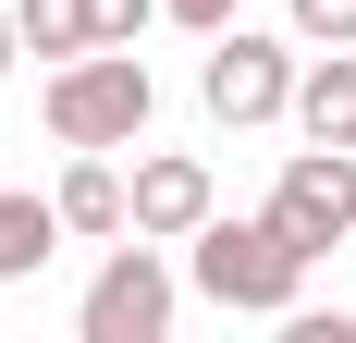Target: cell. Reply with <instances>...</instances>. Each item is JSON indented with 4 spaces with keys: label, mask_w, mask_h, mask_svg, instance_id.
<instances>
[{
    "label": "cell",
    "mask_w": 356,
    "mask_h": 343,
    "mask_svg": "<svg viewBox=\"0 0 356 343\" xmlns=\"http://www.w3.org/2000/svg\"><path fill=\"white\" fill-rule=\"evenodd\" d=\"M307 270H320V258H307L270 208H258V221L209 208V221L184 233V282H197L221 319H283V307H307Z\"/></svg>",
    "instance_id": "cell-1"
},
{
    "label": "cell",
    "mask_w": 356,
    "mask_h": 343,
    "mask_svg": "<svg viewBox=\"0 0 356 343\" xmlns=\"http://www.w3.org/2000/svg\"><path fill=\"white\" fill-rule=\"evenodd\" d=\"M37 110H49V147H136L160 123V74L136 49H74V62H49Z\"/></svg>",
    "instance_id": "cell-2"
},
{
    "label": "cell",
    "mask_w": 356,
    "mask_h": 343,
    "mask_svg": "<svg viewBox=\"0 0 356 343\" xmlns=\"http://www.w3.org/2000/svg\"><path fill=\"white\" fill-rule=\"evenodd\" d=\"M184 307V270H172V245L160 233H111L99 282H86V307H74V331L86 343H160Z\"/></svg>",
    "instance_id": "cell-3"
},
{
    "label": "cell",
    "mask_w": 356,
    "mask_h": 343,
    "mask_svg": "<svg viewBox=\"0 0 356 343\" xmlns=\"http://www.w3.org/2000/svg\"><path fill=\"white\" fill-rule=\"evenodd\" d=\"M197 110L234 123V135H246V123H283L295 110V37H258L246 12H234V25L209 37V62H197Z\"/></svg>",
    "instance_id": "cell-4"
},
{
    "label": "cell",
    "mask_w": 356,
    "mask_h": 343,
    "mask_svg": "<svg viewBox=\"0 0 356 343\" xmlns=\"http://www.w3.org/2000/svg\"><path fill=\"white\" fill-rule=\"evenodd\" d=\"M270 221H283L307 258L356 245V147H295V160L270 172Z\"/></svg>",
    "instance_id": "cell-5"
},
{
    "label": "cell",
    "mask_w": 356,
    "mask_h": 343,
    "mask_svg": "<svg viewBox=\"0 0 356 343\" xmlns=\"http://www.w3.org/2000/svg\"><path fill=\"white\" fill-rule=\"evenodd\" d=\"M123 196H136V233L184 245V233L221 208V184H209V160H197V147H147V160L123 172Z\"/></svg>",
    "instance_id": "cell-6"
},
{
    "label": "cell",
    "mask_w": 356,
    "mask_h": 343,
    "mask_svg": "<svg viewBox=\"0 0 356 343\" xmlns=\"http://www.w3.org/2000/svg\"><path fill=\"white\" fill-rule=\"evenodd\" d=\"M49 196H62V233H86V245L136 233V196H123V160H111V147H74Z\"/></svg>",
    "instance_id": "cell-7"
},
{
    "label": "cell",
    "mask_w": 356,
    "mask_h": 343,
    "mask_svg": "<svg viewBox=\"0 0 356 343\" xmlns=\"http://www.w3.org/2000/svg\"><path fill=\"white\" fill-rule=\"evenodd\" d=\"M307 147H356V49H307L295 62V110H283Z\"/></svg>",
    "instance_id": "cell-8"
},
{
    "label": "cell",
    "mask_w": 356,
    "mask_h": 343,
    "mask_svg": "<svg viewBox=\"0 0 356 343\" xmlns=\"http://www.w3.org/2000/svg\"><path fill=\"white\" fill-rule=\"evenodd\" d=\"M62 258V196H37V184H0V282H37Z\"/></svg>",
    "instance_id": "cell-9"
},
{
    "label": "cell",
    "mask_w": 356,
    "mask_h": 343,
    "mask_svg": "<svg viewBox=\"0 0 356 343\" xmlns=\"http://www.w3.org/2000/svg\"><path fill=\"white\" fill-rule=\"evenodd\" d=\"M13 25L37 62H74V49H99V0H13Z\"/></svg>",
    "instance_id": "cell-10"
},
{
    "label": "cell",
    "mask_w": 356,
    "mask_h": 343,
    "mask_svg": "<svg viewBox=\"0 0 356 343\" xmlns=\"http://www.w3.org/2000/svg\"><path fill=\"white\" fill-rule=\"evenodd\" d=\"M295 49H356V0H283Z\"/></svg>",
    "instance_id": "cell-11"
},
{
    "label": "cell",
    "mask_w": 356,
    "mask_h": 343,
    "mask_svg": "<svg viewBox=\"0 0 356 343\" xmlns=\"http://www.w3.org/2000/svg\"><path fill=\"white\" fill-rule=\"evenodd\" d=\"M147 25H160V0H99V49H136Z\"/></svg>",
    "instance_id": "cell-12"
},
{
    "label": "cell",
    "mask_w": 356,
    "mask_h": 343,
    "mask_svg": "<svg viewBox=\"0 0 356 343\" xmlns=\"http://www.w3.org/2000/svg\"><path fill=\"white\" fill-rule=\"evenodd\" d=\"M160 12H172L184 37H221V25H234V12H246V0H160Z\"/></svg>",
    "instance_id": "cell-13"
},
{
    "label": "cell",
    "mask_w": 356,
    "mask_h": 343,
    "mask_svg": "<svg viewBox=\"0 0 356 343\" xmlns=\"http://www.w3.org/2000/svg\"><path fill=\"white\" fill-rule=\"evenodd\" d=\"M13 62H25V25H13V12H0V74H13Z\"/></svg>",
    "instance_id": "cell-14"
}]
</instances>
